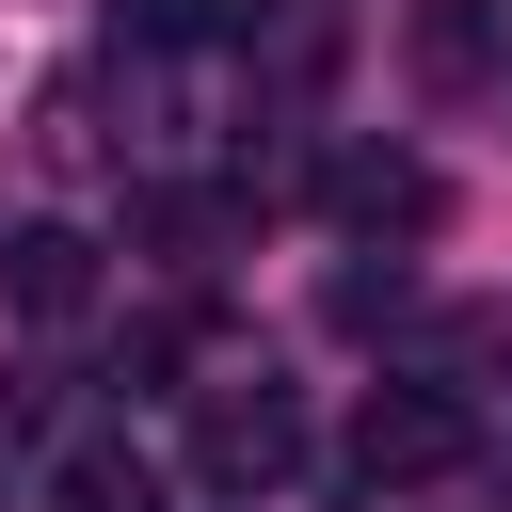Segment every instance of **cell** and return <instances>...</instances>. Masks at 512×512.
<instances>
[{"instance_id": "6da1fadb", "label": "cell", "mask_w": 512, "mask_h": 512, "mask_svg": "<svg viewBox=\"0 0 512 512\" xmlns=\"http://www.w3.org/2000/svg\"><path fill=\"white\" fill-rule=\"evenodd\" d=\"M288 464H304V400H288L272 368L192 384V480H208V496H256V480H288Z\"/></svg>"}, {"instance_id": "7a4b0ae2", "label": "cell", "mask_w": 512, "mask_h": 512, "mask_svg": "<svg viewBox=\"0 0 512 512\" xmlns=\"http://www.w3.org/2000/svg\"><path fill=\"white\" fill-rule=\"evenodd\" d=\"M464 464V400H432V384H368V416H352V480L384 496V480H448Z\"/></svg>"}, {"instance_id": "3957f363", "label": "cell", "mask_w": 512, "mask_h": 512, "mask_svg": "<svg viewBox=\"0 0 512 512\" xmlns=\"http://www.w3.org/2000/svg\"><path fill=\"white\" fill-rule=\"evenodd\" d=\"M0 304H16V320H80V304H96V240H80V224H16V240H0Z\"/></svg>"}, {"instance_id": "277c9868", "label": "cell", "mask_w": 512, "mask_h": 512, "mask_svg": "<svg viewBox=\"0 0 512 512\" xmlns=\"http://www.w3.org/2000/svg\"><path fill=\"white\" fill-rule=\"evenodd\" d=\"M336 208L352 224H432V176L416 160H336Z\"/></svg>"}, {"instance_id": "5b68a950", "label": "cell", "mask_w": 512, "mask_h": 512, "mask_svg": "<svg viewBox=\"0 0 512 512\" xmlns=\"http://www.w3.org/2000/svg\"><path fill=\"white\" fill-rule=\"evenodd\" d=\"M112 32H128V48H224L240 0H112Z\"/></svg>"}, {"instance_id": "8992f818", "label": "cell", "mask_w": 512, "mask_h": 512, "mask_svg": "<svg viewBox=\"0 0 512 512\" xmlns=\"http://www.w3.org/2000/svg\"><path fill=\"white\" fill-rule=\"evenodd\" d=\"M64 512H160V480H144L128 448H80V464H64Z\"/></svg>"}]
</instances>
